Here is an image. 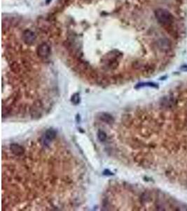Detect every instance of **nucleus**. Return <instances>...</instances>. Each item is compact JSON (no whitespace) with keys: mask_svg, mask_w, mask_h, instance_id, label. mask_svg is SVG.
<instances>
[{"mask_svg":"<svg viewBox=\"0 0 187 211\" xmlns=\"http://www.w3.org/2000/svg\"><path fill=\"white\" fill-rule=\"evenodd\" d=\"M11 150L13 152V154L16 155V156H20V155H22L24 153L23 148L17 144H11Z\"/></svg>","mask_w":187,"mask_h":211,"instance_id":"obj_4","label":"nucleus"},{"mask_svg":"<svg viewBox=\"0 0 187 211\" xmlns=\"http://www.w3.org/2000/svg\"><path fill=\"white\" fill-rule=\"evenodd\" d=\"M100 120H102V121L106 123H109V124H111V123L113 122V118L112 116L110 114L105 113H103L101 114Z\"/></svg>","mask_w":187,"mask_h":211,"instance_id":"obj_5","label":"nucleus"},{"mask_svg":"<svg viewBox=\"0 0 187 211\" xmlns=\"http://www.w3.org/2000/svg\"><path fill=\"white\" fill-rule=\"evenodd\" d=\"M71 101L72 102V103L75 105L78 104V103H79V101H80L79 94H78V93H76V94H74V95H73V96H71Z\"/></svg>","mask_w":187,"mask_h":211,"instance_id":"obj_8","label":"nucleus"},{"mask_svg":"<svg viewBox=\"0 0 187 211\" xmlns=\"http://www.w3.org/2000/svg\"><path fill=\"white\" fill-rule=\"evenodd\" d=\"M55 135H56V132L52 129L48 130L46 132V134H45V137H46V138L49 141L53 139L55 137Z\"/></svg>","mask_w":187,"mask_h":211,"instance_id":"obj_6","label":"nucleus"},{"mask_svg":"<svg viewBox=\"0 0 187 211\" xmlns=\"http://www.w3.org/2000/svg\"><path fill=\"white\" fill-rule=\"evenodd\" d=\"M155 16L158 22L163 25H169L174 21L172 14L165 8H157L155 11Z\"/></svg>","mask_w":187,"mask_h":211,"instance_id":"obj_1","label":"nucleus"},{"mask_svg":"<svg viewBox=\"0 0 187 211\" xmlns=\"http://www.w3.org/2000/svg\"><path fill=\"white\" fill-rule=\"evenodd\" d=\"M144 87L158 88V84H155V83H153V82H144V83H139V84H138L137 86H135V88L136 89H138V88Z\"/></svg>","mask_w":187,"mask_h":211,"instance_id":"obj_7","label":"nucleus"},{"mask_svg":"<svg viewBox=\"0 0 187 211\" xmlns=\"http://www.w3.org/2000/svg\"><path fill=\"white\" fill-rule=\"evenodd\" d=\"M50 47L46 44H42L39 46L37 49V54L41 58H47L50 55Z\"/></svg>","mask_w":187,"mask_h":211,"instance_id":"obj_2","label":"nucleus"},{"mask_svg":"<svg viewBox=\"0 0 187 211\" xmlns=\"http://www.w3.org/2000/svg\"><path fill=\"white\" fill-rule=\"evenodd\" d=\"M97 136H98V139L100 141H102V142H104V140L106 139V133L104 132V131H101V130H99L98 134H97Z\"/></svg>","mask_w":187,"mask_h":211,"instance_id":"obj_9","label":"nucleus"},{"mask_svg":"<svg viewBox=\"0 0 187 211\" xmlns=\"http://www.w3.org/2000/svg\"><path fill=\"white\" fill-rule=\"evenodd\" d=\"M23 40L27 45H32L36 40V35L31 30H25L23 33Z\"/></svg>","mask_w":187,"mask_h":211,"instance_id":"obj_3","label":"nucleus"},{"mask_svg":"<svg viewBox=\"0 0 187 211\" xmlns=\"http://www.w3.org/2000/svg\"><path fill=\"white\" fill-rule=\"evenodd\" d=\"M181 70L183 71H187V66H183L181 68Z\"/></svg>","mask_w":187,"mask_h":211,"instance_id":"obj_10","label":"nucleus"}]
</instances>
